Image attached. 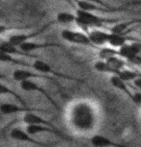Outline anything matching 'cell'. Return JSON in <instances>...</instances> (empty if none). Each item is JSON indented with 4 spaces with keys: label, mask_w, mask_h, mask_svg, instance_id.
I'll list each match as a JSON object with an SVG mask.
<instances>
[{
    "label": "cell",
    "mask_w": 141,
    "mask_h": 147,
    "mask_svg": "<svg viewBox=\"0 0 141 147\" xmlns=\"http://www.w3.org/2000/svg\"><path fill=\"white\" fill-rule=\"evenodd\" d=\"M76 16L75 23L87 34L89 32V28H102L106 24H115L120 20L119 18H102L92 12L82 9L76 10Z\"/></svg>",
    "instance_id": "obj_1"
},
{
    "label": "cell",
    "mask_w": 141,
    "mask_h": 147,
    "mask_svg": "<svg viewBox=\"0 0 141 147\" xmlns=\"http://www.w3.org/2000/svg\"><path fill=\"white\" fill-rule=\"evenodd\" d=\"M71 121L73 126L81 131L92 129L95 124V115L92 108L85 102L77 104L72 111Z\"/></svg>",
    "instance_id": "obj_2"
},
{
    "label": "cell",
    "mask_w": 141,
    "mask_h": 147,
    "mask_svg": "<svg viewBox=\"0 0 141 147\" xmlns=\"http://www.w3.org/2000/svg\"><path fill=\"white\" fill-rule=\"evenodd\" d=\"M32 65H33V69H34L35 71L40 72V73L47 74V75H53L55 77H58V78H62V79L72 80V81H76L79 83H84V81L81 79L75 78V77L70 76V75H66L64 73H62V72L55 70L49 63H47L46 62H44V61L40 59H36Z\"/></svg>",
    "instance_id": "obj_3"
},
{
    "label": "cell",
    "mask_w": 141,
    "mask_h": 147,
    "mask_svg": "<svg viewBox=\"0 0 141 147\" xmlns=\"http://www.w3.org/2000/svg\"><path fill=\"white\" fill-rule=\"evenodd\" d=\"M60 36H62V38L63 40L68 41V42H70V43L92 47V48H98L97 46H95L92 43V41L90 40V38L87 33L85 34V33H82V32H75V31H71V30H68V29H64L60 33Z\"/></svg>",
    "instance_id": "obj_4"
},
{
    "label": "cell",
    "mask_w": 141,
    "mask_h": 147,
    "mask_svg": "<svg viewBox=\"0 0 141 147\" xmlns=\"http://www.w3.org/2000/svg\"><path fill=\"white\" fill-rule=\"evenodd\" d=\"M20 88L22 90L26 91V92H38L41 94V95H43L45 97L46 100H48L49 103H50L57 111H60V106L57 104V102L54 100L52 95L49 94V92L45 88L40 87V85H38L37 83L34 82L33 80H25V81L20 82Z\"/></svg>",
    "instance_id": "obj_5"
},
{
    "label": "cell",
    "mask_w": 141,
    "mask_h": 147,
    "mask_svg": "<svg viewBox=\"0 0 141 147\" xmlns=\"http://www.w3.org/2000/svg\"><path fill=\"white\" fill-rule=\"evenodd\" d=\"M13 78L15 81L16 82H22V81H25V80H33V79H42V80H48V81L53 82L55 85H57L58 87H60V84L58 83L56 80H54L52 77H50L47 74H43L40 73V72H35V71H31L28 70V69H15L13 71Z\"/></svg>",
    "instance_id": "obj_6"
},
{
    "label": "cell",
    "mask_w": 141,
    "mask_h": 147,
    "mask_svg": "<svg viewBox=\"0 0 141 147\" xmlns=\"http://www.w3.org/2000/svg\"><path fill=\"white\" fill-rule=\"evenodd\" d=\"M56 22H57V20L48 22V23L44 24L43 26H41L40 28L37 29L34 32L29 33V34H15V35H13V36H11V37L9 38V40H9L10 42H12L13 44H15V45H16V46H20L22 43L27 42V41L31 40L32 38L38 37V36H40V34H42L43 32H45L46 30L49 28V27L52 26L53 24H55Z\"/></svg>",
    "instance_id": "obj_7"
},
{
    "label": "cell",
    "mask_w": 141,
    "mask_h": 147,
    "mask_svg": "<svg viewBox=\"0 0 141 147\" xmlns=\"http://www.w3.org/2000/svg\"><path fill=\"white\" fill-rule=\"evenodd\" d=\"M26 131L31 136L38 135L41 134V133H48V134L57 136V137L62 138L64 140H71V138H69L68 136L60 132L58 128H52L50 126L42 125V124H28L26 127Z\"/></svg>",
    "instance_id": "obj_8"
},
{
    "label": "cell",
    "mask_w": 141,
    "mask_h": 147,
    "mask_svg": "<svg viewBox=\"0 0 141 147\" xmlns=\"http://www.w3.org/2000/svg\"><path fill=\"white\" fill-rule=\"evenodd\" d=\"M141 54V40H136L132 43H126L118 49V55L123 59L132 60V58Z\"/></svg>",
    "instance_id": "obj_9"
},
{
    "label": "cell",
    "mask_w": 141,
    "mask_h": 147,
    "mask_svg": "<svg viewBox=\"0 0 141 147\" xmlns=\"http://www.w3.org/2000/svg\"><path fill=\"white\" fill-rule=\"evenodd\" d=\"M0 50L9 53L13 56H22V57H29L33 58V59H38V56L33 55L32 53H27L24 52L19 46H16L12 42H10L9 40H2L0 41Z\"/></svg>",
    "instance_id": "obj_10"
},
{
    "label": "cell",
    "mask_w": 141,
    "mask_h": 147,
    "mask_svg": "<svg viewBox=\"0 0 141 147\" xmlns=\"http://www.w3.org/2000/svg\"><path fill=\"white\" fill-rule=\"evenodd\" d=\"M10 137L15 140L23 141V142H29L36 146H45L44 143L35 140V138H33V136L30 135L27 131H23V130L18 129V128L13 129L10 133Z\"/></svg>",
    "instance_id": "obj_11"
},
{
    "label": "cell",
    "mask_w": 141,
    "mask_h": 147,
    "mask_svg": "<svg viewBox=\"0 0 141 147\" xmlns=\"http://www.w3.org/2000/svg\"><path fill=\"white\" fill-rule=\"evenodd\" d=\"M20 48L24 52L27 53H32L34 51L40 50V49H49V48H60L62 47L59 43H55V42H35V41H27V42L22 43L20 46Z\"/></svg>",
    "instance_id": "obj_12"
},
{
    "label": "cell",
    "mask_w": 141,
    "mask_h": 147,
    "mask_svg": "<svg viewBox=\"0 0 141 147\" xmlns=\"http://www.w3.org/2000/svg\"><path fill=\"white\" fill-rule=\"evenodd\" d=\"M35 109L29 108L28 106H23V105H16L12 103H3L0 105V112L3 115H15V113H25L28 112H35Z\"/></svg>",
    "instance_id": "obj_13"
},
{
    "label": "cell",
    "mask_w": 141,
    "mask_h": 147,
    "mask_svg": "<svg viewBox=\"0 0 141 147\" xmlns=\"http://www.w3.org/2000/svg\"><path fill=\"white\" fill-rule=\"evenodd\" d=\"M87 35L90 40L92 41V43L97 47L107 43L109 38V33L104 32L99 29H94L92 31H89L87 33Z\"/></svg>",
    "instance_id": "obj_14"
},
{
    "label": "cell",
    "mask_w": 141,
    "mask_h": 147,
    "mask_svg": "<svg viewBox=\"0 0 141 147\" xmlns=\"http://www.w3.org/2000/svg\"><path fill=\"white\" fill-rule=\"evenodd\" d=\"M129 40H139L137 38H128L125 34H118V33H109V38L107 43L114 48H120L121 46L125 45Z\"/></svg>",
    "instance_id": "obj_15"
},
{
    "label": "cell",
    "mask_w": 141,
    "mask_h": 147,
    "mask_svg": "<svg viewBox=\"0 0 141 147\" xmlns=\"http://www.w3.org/2000/svg\"><path fill=\"white\" fill-rule=\"evenodd\" d=\"M109 82L115 88H117V90H119L122 91V92L125 93L132 101L134 100V94H132V91L129 90L128 86L126 85V82L124 81L123 79H121L117 74H113V75L110 77Z\"/></svg>",
    "instance_id": "obj_16"
},
{
    "label": "cell",
    "mask_w": 141,
    "mask_h": 147,
    "mask_svg": "<svg viewBox=\"0 0 141 147\" xmlns=\"http://www.w3.org/2000/svg\"><path fill=\"white\" fill-rule=\"evenodd\" d=\"M136 24H141V18H135L132 19V20L125 21V22H117L114 24V26L110 29V32L112 33H118V34H125L129 31V28Z\"/></svg>",
    "instance_id": "obj_17"
},
{
    "label": "cell",
    "mask_w": 141,
    "mask_h": 147,
    "mask_svg": "<svg viewBox=\"0 0 141 147\" xmlns=\"http://www.w3.org/2000/svg\"><path fill=\"white\" fill-rule=\"evenodd\" d=\"M0 63H11V65H13L22 66V67L33 68V65H30V63L24 62V61L19 60V59H15L13 55L6 53V52H4L2 50H0Z\"/></svg>",
    "instance_id": "obj_18"
},
{
    "label": "cell",
    "mask_w": 141,
    "mask_h": 147,
    "mask_svg": "<svg viewBox=\"0 0 141 147\" xmlns=\"http://www.w3.org/2000/svg\"><path fill=\"white\" fill-rule=\"evenodd\" d=\"M90 142L93 146L96 147H107V146H121L120 144L113 142L109 138H107L104 136L95 135L90 138Z\"/></svg>",
    "instance_id": "obj_19"
},
{
    "label": "cell",
    "mask_w": 141,
    "mask_h": 147,
    "mask_svg": "<svg viewBox=\"0 0 141 147\" xmlns=\"http://www.w3.org/2000/svg\"><path fill=\"white\" fill-rule=\"evenodd\" d=\"M0 95H10V96H13V97H15V98L21 105H23V106H27L26 101L24 100L23 98H22L21 95H19L17 92H15V91L13 90L12 88H10L9 87L5 86L4 84H1V83H0Z\"/></svg>",
    "instance_id": "obj_20"
},
{
    "label": "cell",
    "mask_w": 141,
    "mask_h": 147,
    "mask_svg": "<svg viewBox=\"0 0 141 147\" xmlns=\"http://www.w3.org/2000/svg\"><path fill=\"white\" fill-rule=\"evenodd\" d=\"M106 61L113 69H115V70L118 72V74H119L120 70H122V69L125 67V65H126L125 61H124L123 58L120 57L119 55L112 56V57L109 58V59H107Z\"/></svg>",
    "instance_id": "obj_21"
},
{
    "label": "cell",
    "mask_w": 141,
    "mask_h": 147,
    "mask_svg": "<svg viewBox=\"0 0 141 147\" xmlns=\"http://www.w3.org/2000/svg\"><path fill=\"white\" fill-rule=\"evenodd\" d=\"M77 18L76 15H73L71 13H66V12H60L57 15L56 20L58 23L60 24H69L75 22Z\"/></svg>",
    "instance_id": "obj_22"
},
{
    "label": "cell",
    "mask_w": 141,
    "mask_h": 147,
    "mask_svg": "<svg viewBox=\"0 0 141 147\" xmlns=\"http://www.w3.org/2000/svg\"><path fill=\"white\" fill-rule=\"evenodd\" d=\"M94 68L99 72H103V73H112V74H117L118 75V72L116 71L115 69H113L111 66L107 63V61H105V60H101V61L96 62L94 63Z\"/></svg>",
    "instance_id": "obj_23"
},
{
    "label": "cell",
    "mask_w": 141,
    "mask_h": 147,
    "mask_svg": "<svg viewBox=\"0 0 141 147\" xmlns=\"http://www.w3.org/2000/svg\"><path fill=\"white\" fill-rule=\"evenodd\" d=\"M140 74L137 73L136 71H132V70H130V69H122L120 70L119 74L118 76L120 77L121 79H123L125 82H131V81H134L139 76Z\"/></svg>",
    "instance_id": "obj_24"
},
{
    "label": "cell",
    "mask_w": 141,
    "mask_h": 147,
    "mask_svg": "<svg viewBox=\"0 0 141 147\" xmlns=\"http://www.w3.org/2000/svg\"><path fill=\"white\" fill-rule=\"evenodd\" d=\"M118 55V50L114 49V47H104V48H100L99 50V54L98 56L101 60H105L106 61L109 58L112 57V56H116Z\"/></svg>",
    "instance_id": "obj_25"
},
{
    "label": "cell",
    "mask_w": 141,
    "mask_h": 147,
    "mask_svg": "<svg viewBox=\"0 0 141 147\" xmlns=\"http://www.w3.org/2000/svg\"><path fill=\"white\" fill-rule=\"evenodd\" d=\"M23 28H26V27H15V26H6V25H2L0 24V35L4 34L8 31H12V30H15V29H23Z\"/></svg>",
    "instance_id": "obj_26"
},
{
    "label": "cell",
    "mask_w": 141,
    "mask_h": 147,
    "mask_svg": "<svg viewBox=\"0 0 141 147\" xmlns=\"http://www.w3.org/2000/svg\"><path fill=\"white\" fill-rule=\"evenodd\" d=\"M85 1H88V2H92V3H95V4H98V5H101L103 7H106V8H109V9H116L117 7H113L111 5H109V3L105 2L104 0H85Z\"/></svg>",
    "instance_id": "obj_27"
},
{
    "label": "cell",
    "mask_w": 141,
    "mask_h": 147,
    "mask_svg": "<svg viewBox=\"0 0 141 147\" xmlns=\"http://www.w3.org/2000/svg\"><path fill=\"white\" fill-rule=\"evenodd\" d=\"M132 102L137 105V106H141V92H136L134 94V100Z\"/></svg>",
    "instance_id": "obj_28"
},
{
    "label": "cell",
    "mask_w": 141,
    "mask_h": 147,
    "mask_svg": "<svg viewBox=\"0 0 141 147\" xmlns=\"http://www.w3.org/2000/svg\"><path fill=\"white\" fill-rule=\"evenodd\" d=\"M58 1H63V2H65V3H67L69 6H71L73 8V9H78V7H77V5L75 2L73 1V0H58Z\"/></svg>",
    "instance_id": "obj_29"
},
{
    "label": "cell",
    "mask_w": 141,
    "mask_h": 147,
    "mask_svg": "<svg viewBox=\"0 0 141 147\" xmlns=\"http://www.w3.org/2000/svg\"><path fill=\"white\" fill-rule=\"evenodd\" d=\"M134 85L138 88H141V74L137 77L136 79L134 80Z\"/></svg>",
    "instance_id": "obj_30"
},
{
    "label": "cell",
    "mask_w": 141,
    "mask_h": 147,
    "mask_svg": "<svg viewBox=\"0 0 141 147\" xmlns=\"http://www.w3.org/2000/svg\"><path fill=\"white\" fill-rule=\"evenodd\" d=\"M0 79H3V80H7V78H6V77H5V76L3 75V74H1V73H0Z\"/></svg>",
    "instance_id": "obj_31"
},
{
    "label": "cell",
    "mask_w": 141,
    "mask_h": 147,
    "mask_svg": "<svg viewBox=\"0 0 141 147\" xmlns=\"http://www.w3.org/2000/svg\"><path fill=\"white\" fill-rule=\"evenodd\" d=\"M73 1L75 2V3H76V5H77V3H78V2L80 1V0H73Z\"/></svg>",
    "instance_id": "obj_32"
},
{
    "label": "cell",
    "mask_w": 141,
    "mask_h": 147,
    "mask_svg": "<svg viewBox=\"0 0 141 147\" xmlns=\"http://www.w3.org/2000/svg\"><path fill=\"white\" fill-rule=\"evenodd\" d=\"M2 40H1V38H0V41H2Z\"/></svg>",
    "instance_id": "obj_33"
},
{
    "label": "cell",
    "mask_w": 141,
    "mask_h": 147,
    "mask_svg": "<svg viewBox=\"0 0 141 147\" xmlns=\"http://www.w3.org/2000/svg\"><path fill=\"white\" fill-rule=\"evenodd\" d=\"M140 55H141V54H140Z\"/></svg>",
    "instance_id": "obj_34"
}]
</instances>
